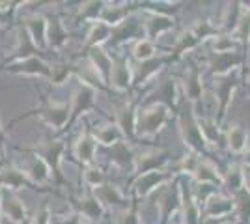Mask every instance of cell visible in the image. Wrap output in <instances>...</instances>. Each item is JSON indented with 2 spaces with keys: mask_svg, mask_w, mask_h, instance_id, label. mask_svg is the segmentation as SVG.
<instances>
[{
  "mask_svg": "<svg viewBox=\"0 0 250 224\" xmlns=\"http://www.w3.org/2000/svg\"><path fill=\"white\" fill-rule=\"evenodd\" d=\"M168 122V107L163 103H155L151 107L138 112L136 118V135L138 137H153Z\"/></svg>",
  "mask_w": 250,
  "mask_h": 224,
  "instance_id": "1",
  "label": "cell"
},
{
  "mask_svg": "<svg viewBox=\"0 0 250 224\" xmlns=\"http://www.w3.org/2000/svg\"><path fill=\"white\" fill-rule=\"evenodd\" d=\"M63 149H65V146H63L62 142H58V140H49L47 144H42V146H38V148L34 149V153L40 155L47 163V166L51 168L52 180H56L58 183L63 182V176L62 172H60Z\"/></svg>",
  "mask_w": 250,
  "mask_h": 224,
  "instance_id": "2",
  "label": "cell"
},
{
  "mask_svg": "<svg viewBox=\"0 0 250 224\" xmlns=\"http://www.w3.org/2000/svg\"><path fill=\"white\" fill-rule=\"evenodd\" d=\"M181 133H183L185 144H188L196 153H202L206 149V137L200 129V122H196L190 110H185L181 114Z\"/></svg>",
  "mask_w": 250,
  "mask_h": 224,
  "instance_id": "3",
  "label": "cell"
},
{
  "mask_svg": "<svg viewBox=\"0 0 250 224\" xmlns=\"http://www.w3.org/2000/svg\"><path fill=\"white\" fill-rule=\"evenodd\" d=\"M38 114L49 127L62 131L65 125H69L71 107H67V103H45V107L40 108Z\"/></svg>",
  "mask_w": 250,
  "mask_h": 224,
  "instance_id": "4",
  "label": "cell"
},
{
  "mask_svg": "<svg viewBox=\"0 0 250 224\" xmlns=\"http://www.w3.org/2000/svg\"><path fill=\"white\" fill-rule=\"evenodd\" d=\"M21 170L30 180V183H38V185H45L47 182H51L52 178L51 168L47 166V163L40 155H36V153H30V155L24 157Z\"/></svg>",
  "mask_w": 250,
  "mask_h": 224,
  "instance_id": "5",
  "label": "cell"
},
{
  "mask_svg": "<svg viewBox=\"0 0 250 224\" xmlns=\"http://www.w3.org/2000/svg\"><path fill=\"white\" fill-rule=\"evenodd\" d=\"M172 180V174L165 170H153L146 172V174H140L133 183V189H135L136 196H147L155 191L157 187H163L165 183H168Z\"/></svg>",
  "mask_w": 250,
  "mask_h": 224,
  "instance_id": "6",
  "label": "cell"
},
{
  "mask_svg": "<svg viewBox=\"0 0 250 224\" xmlns=\"http://www.w3.org/2000/svg\"><path fill=\"white\" fill-rule=\"evenodd\" d=\"M133 69L127 62L125 56H116L112 58V75H110V84L118 92H125L131 82H133Z\"/></svg>",
  "mask_w": 250,
  "mask_h": 224,
  "instance_id": "7",
  "label": "cell"
},
{
  "mask_svg": "<svg viewBox=\"0 0 250 224\" xmlns=\"http://www.w3.org/2000/svg\"><path fill=\"white\" fill-rule=\"evenodd\" d=\"M94 101H95V88L86 84L79 86L73 92V97H71V118H69V125L81 116V112L94 107Z\"/></svg>",
  "mask_w": 250,
  "mask_h": 224,
  "instance_id": "8",
  "label": "cell"
},
{
  "mask_svg": "<svg viewBox=\"0 0 250 224\" xmlns=\"http://www.w3.org/2000/svg\"><path fill=\"white\" fill-rule=\"evenodd\" d=\"M38 53H42V49L34 43L32 36L28 34V30L21 26L19 32H17V45L13 49V54H11V60H17V62H22V60H28V58H34Z\"/></svg>",
  "mask_w": 250,
  "mask_h": 224,
  "instance_id": "9",
  "label": "cell"
},
{
  "mask_svg": "<svg viewBox=\"0 0 250 224\" xmlns=\"http://www.w3.org/2000/svg\"><path fill=\"white\" fill-rule=\"evenodd\" d=\"M95 148H97V140H95L94 133L84 131L83 135L79 137V140L75 142L73 153L75 157L81 161L86 166H92L95 159Z\"/></svg>",
  "mask_w": 250,
  "mask_h": 224,
  "instance_id": "10",
  "label": "cell"
},
{
  "mask_svg": "<svg viewBox=\"0 0 250 224\" xmlns=\"http://www.w3.org/2000/svg\"><path fill=\"white\" fill-rule=\"evenodd\" d=\"M75 205H77L79 213L83 215L88 223H97L104 213V205L101 204V200L95 196L94 192L92 194H86L83 198H79L75 202Z\"/></svg>",
  "mask_w": 250,
  "mask_h": 224,
  "instance_id": "11",
  "label": "cell"
},
{
  "mask_svg": "<svg viewBox=\"0 0 250 224\" xmlns=\"http://www.w3.org/2000/svg\"><path fill=\"white\" fill-rule=\"evenodd\" d=\"M10 71L13 73H22V75H32V77H47L51 79L52 67L47 65L43 60H40L38 56L22 60V62H15L13 65H10Z\"/></svg>",
  "mask_w": 250,
  "mask_h": 224,
  "instance_id": "12",
  "label": "cell"
},
{
  "mask_svg": "<svg viewBox=\"0 0 250 224\" xmlns=\"http://www.w3.org/2000/svg\"><path fill=\"white\" fill-rule=\"evenodd\" d=\"M24 28L28 30V34L32 36L34 43L40 47V49H47L49 43H47V32H49V21L42 17V15H32L24 22Z\"/></svg>",
  "mask_w": 250,
  "mask_h": 224,
  "instance_id": "13",
  "label": "cell"
},
{
  "mask_svg": "<svg viewBox=\"0 0 250 224\" xmlns=\"http://www.w3.org/2000/svg\"><path fill=\"white\" fill-rule=\"evenodd\" d=\"M2 215L13 224H22L26 221V207L19 196H15L13 192L8 194L6 198H2Z\"/></svg>",
  "mask_w": 250,
  "mask_h": 224,
  "instance_id": "14",
  "label": "cell"
},
{
  "mask_svg": "<svg viewBox=\"0 0 250 224\" xmlns=\"http://www.w3.org/2000/svg\"><path fill=\"white\" fill-rule=\"evenodd\" d=\"M30 180L24 176V172L21 168L10 166V168H4L0 172V187H6L8 191L15 192L19 189H24V187H30Z\"/></svg>",
  "mask_w": 250,
  "mask_h": 224,
  "instance_id": "15",
  "label": "cell"
},
{
  "mask_svg": "<svg viewBox=\"0 0 250 224\" xmlns=\"http://www.w3.org/2000/svg\"><path fill=\"white\" fill-rule=\"evenodd\" d=\"M237 86V77L235 75H224L220 77V81L217 82V97L220 99V112H219V122L224 120V114H226V108H228L229 97L233 94V88Z\"/></svg>",
  "mask_w": 250,
  "mask_h": 224,
  "instance_id": "16",
  "label": "cell"
},
{
  "mask_svg": "<svg viewBox=\"0 0 250 224\" xmlns=\"http://www.w3.org/2000/svg\"><path fill=\"white\" fill-rule=\"evenodd\" d=\"M94 67L99 71V75L103 77L104 82L110 84V75H112V58L104 53L101 47H95V49H88V56H86Z\"/></svg>",
  "mask_w": 250,
  "mask_h": 224,
  "instance_id": "17",
  "label": "cell"
},
{
  "mask_svg": "<svg viewBox=\"0 0 250 224\" xmlns=\"http://www.w3.org/2000/svg\"><path fill=\"white\" fill-rule=\"evenodd\" d=\"M112 38V26L106 24L104 21H95L90 30L86 34V47L88 49H95V47H101L104 41H108Z\"/></svg>",
  "mask_w": 250,
  "mask_h": 224,
  "instance_id": "18",
  "label": "cell"
},
{
  "mask_svg": "<svg viewBox=\"0 0 250 224\" xmlns=\"http://www.w3.org/2000/svg\"><path fill=\"white\" fill-rule=\"evenodd\" d=\"M110 163L120 168H135L136 157L133 155V149L129 148L127 142H118L110 148Z\"/></svg>",
  "mask_w": 250,
  "mask_h": 224,
  "instance_id": "19",
  "label": "cell"
},
{
  "mask_svg": "<svg viewBox=\"0 0 250 224\" xmlns=\"http://www.w3.org/2000/svg\"><path fill=\"white\" fill-rule=\"evenodd\" d=\"M235 209V200L233 198H224V196H213L206 205V217L208 219H222Z\"/></svg>",
  "mask_w": 250,
  "mask_h": 224,
  "instance_id": "20",
  "label": "cell"
},
{
  "mask_svg": "<svg viewBox=\"0 0 250 224\" xmlns=\"http://www.w3.org/2000/svg\"><path fill=\"white\" fill-rule=\"evenodd\" d=\"M181 202V191L177 189H172V187H167L161 198H159V209H161V221H167L170 215L177 209V205Z\"/></svg>",
  "mask_w": 250,
  "mask_h": 224,
  "instance_id": "21",
  "label": "cell"
},
{
  "mask_svg": "<svg viewBox=\"0 0 250 224\" xmlns=\"http://www.w3.org/2000/svg\"><path fill=\"white\" fill-rule=\"evenodd\" d=\"M168 153L165 151H151V153H146L142 155L140 159H136V170H138V176L140 174H146V172H153V170H161V166L167 163Z\"/></svg>",
  "mask_w": 250,
  "mask_h": 224,
  "instance_id": "22",
  "label": "cell"
},
{
  "mask_svg": "<svg viewBox=\"0 0 250 224\" xmlns=\"http://www.w3.org/2000/svg\"><path fill=\"white\" fill-rule=\"evenodd\" d=\"M172 19L170 17H167V15H151L149 19H147L146 22H144V30H146V36L147 40L151 41V40H155V38H159L161 34L168 32L170 28H172Z\"/></svg>",
  "mask_w": 250,
  "mask_h": 224,
  "instance_id": "23",
  "label": "cell"
},
{
  "mask_svg": "<svg viewBox=\"0 0 250 224\" xmlns=\"http://www.w3.org/2000/svg\"><path fill=\"white\" fill-rule=\"evenodd\" d=\"M94 194L101 200L103 205H114V207H125L127 205L122 192L118 191L114 185H101V187L94 189Z\"/></svg>",
  "mask_w": 250,
  "mask_h": 224,
  "instance_id": "24",
  "label": "cell"
},
{
  "mask_svg": "<svg viewBox=\"0 0 250 224\" xmlns=\"http://www.w3.org/2000/svg\"><path fill=\"white\" fill-rule=\"evenodd\" d=\"M67 41H69V34L63 28L62 22L58 21V19L49 21V32H47V43H49V47L60 51Z\"/></svg>",
  "mask_w": 250,
  "mask_h": 224,
  "instance_id": "25",
  "label": "cell"
},
{
  "mask_svg": "<svg viewBox=\"0 0 250 224\" xmlns=\"http://www.w3.org/2000/svg\"><path fill=\"white\" fill-rule=\"evenodd\" d=\"M136 118H138V112H136L135 105H127V107L120 108L118 112V127L122 129L124 135H135L136 133Z\"/></svg>",
  "mask_w": 250,
  "mask_h": 224,
  "instance_id": "26",
  "label": "cell"
},
{
  "mask_svg": "<svg viewBox=\"0 0 250 224\" xmlns=\"http://www.w3.org/2000/svg\"><path fill=\"white\" fill-rule=\"evenodd\" d=\"M122 129L118 127V123H106V125H101L99 129H95L94 137L97 142H101L104 146H114L118 142H122Z\"/></svg>",
  "mask_w": 250,
  "mask_h": 224,
  "instance_id": "27",
  "label": "cell"
},
{
  "mask_svg": "<svg viewBox=\"0 0 250 224\" xmlns=\"http://www.w3.org/2000/svg\"><path fill=\"white\" fill-rule=\"evenodd\" d=\"M138 30H142L138 22L133 21V19H125L122 24H118V26H114V28H112V38H116V40H114L116 43L131 41V40L136 36V32H138Z\"/></svg>",
  "mask_w": 250,
  "mask_h": 224,
  "instance_id": "28",
  "label": "cell"
},
{
  "mask_svg": "<svg viewBox=\"0 0 250 224\" xmlns=\"http://www.w3.org/2000/svg\"><path fill=\"white\" fill-rule=\"evenodd\" d=\"M237 62H239V58L235 56V53H217L213 58V64H211V67H213L211 71L224 77Z\"/></svg>",
  "mask_w": 250,
  "mask_h": 224,
  "instance_id": "29",
  "label": "cell"
},
{
  "mask_svg": "<svg viewBox=\"0 0 250 224\" xmlns=\"http://www.w3.org/2000/svg\"><path fill=\"white\" fill-rule=\"evenodd\" d=\"M163 62H165V58H159V60H157V58H153V60L142 62L140 69H138V73L135 75V84L140 86L142 82H146L151 75H155L157 71H159V67L163 65Z\"/></svg>",
  "mask_w": 250,
  "mask_h": 224,
  "instance_id": "30",
  "label": "cell"
},
{
  "mask_svg": "<svg viewBox=\"0 0 250 224\" xmlns=\"http://www.w3.org/2000/svg\"><path fill=\"white\" fill-rule=\"evenodd\" d=\"M185 92L190 101H198L202 97V82H200V73L198 69H190V73L185 79Z\"/></svg>",
  "mask_w": 250,
  "mask_h": 224,
  "instance_id": "31",
  "label": "cell"
},
{
  "mask_svg": "<svg viewBox=\"0 0 250 224\" xmlns=\"http://www.w3.org/2000/svg\"><path fill=\"white\" fill-rule=\"evenodd\" d=\"M228 148L235 153H241L247 148V133L245 129H241L239 125H233L228 131Z\"/></svg>",
  "mask_w": 250,
  "mask_h": 224,
  "instance_id": "32",
  "label": "cell"
},
{
  "mask_svg": "<svg viewBox=\"0 0 250 224\" xmlns=\"http://www.w3.org/2000/svg\"><path fill=\"white\" fill-rule=\"evenodd\" d=\"M194 176H196V180H198L200 183L211 182L213 185H217V183H224V178L219 176L217 170H215L211 164H208V163H200L196 172H194Z\"/></svg>",
  "mask_w": 250,
  "mask_h": 224,
  "instance_id": "33",
  "label": "cell"
},
{
  "mask_svg": "<svg viewBox=\"0 0 250 224\" xmlns=\"http://www.w3.org/2000/svg\"><path fill=\"white\" fill-rule=\"evenodd\" d=\"M155 45L149 40H138L133 47V56L140 62H147V60H153L155 56Z\"/></svg>",
  "mask_w": 250,
  "mask_h": 224,
  "instance_id": "34",
  "label": "cell"
},
{
  "mask_svg": "<svg viewBox=\"0 0 250 224\" xmlns=\"http://www.w3.org/2000/svg\"><path fill=\"white\" fill-rule=\"evenodd\" d=\"M233 200H235V207H237V211H239L241 219H243L245 223H249L250 221V192L247 191V189H241L239 192L233 194Z\"/></svg>",
  "mask_w": 250,
  "mask_h": 224,
  "instance_id": "35",
  "label": "cell"
},
{
  "mask_svg": "<svg viewBox=\"0 0 250 224\" xmlns=\"http://www.w3.org/2000/svg\"><path fill=\"white\" fill-rule=\"evenodd\" d=\"M106 6L104 2H86L81 6V10H79V17H83V19H92V21H99L97 17H103V11Z\"/></svg>",
  "mask_w": 250,
  "mask_h": 224,
  "instance_id": "36",
  "label": "cell"
},
{
  "mask_svg": "<svg viewBox=\"0 0 250 224\" xmlns=\"http://www.w3.org/2000/svg\"><path fill=\"white\" fill-rule=\"evenodd\" d=\"M75 73V65H67V64H60V65H54L51 71V81L52 84L60 86L63 84L67 79H69V75Z\"/></svg>",
  "mask_w": 250,
  "mask_h": 224,
  "instance_id": "37",
  "label": "cell"
},
{
  "mask_svg": "<svg viewBox=\"0 0 250 224\" xmlns=\"http://www.w3.org/2000/svg\"><path fill=\"white\" fill-rule=\"evenodd\" d=\"M198 43H200V40L194 36V32H187L185 36H181V38H179V41H177L176 49H174V56H172V58H174V60L179 58L185 51L192 49V47H196Z\"/></svg>",
  "mask_w": 250,
  "mask_h": 224,
  "instance_id": "38",
  "label": "cell"
},
{
  "mask_svg": "<svg viewBox=\"0 0 250 224\" xmlns=\"http://www.w3.org/2000/svg\"><path fill=\"white\" fill-rule=\"evenodd\" d=\"M84 183L86 185H90L92 189H97V187H101L104 183V176L101 168H97V166H86V170H84Z\"/></svg>",
  "mask_w": 250,
  "mask_h": 224,
  "instance_id": "39",
  "label": "cell"
},
{
  "mask_svg": "<svg viewBox=\"0 0 250 224\" xmlns=\"http://www.w3.org/2000/svg\"><path fill=\"white\" fill-rule=\"evenodd\" d=\"M243 183H245V180H243V172H241L237 166H233V168L226 174V178H224V185H226L233 194L243 189Z\"/></svg>",
  "mask_w": 250,
  "mask_h": 224,
  "instance_id": "40",
  "label": "cell"
},
{
  "mask_svg": "<svg viewBox=\"0 0 250 224\" xmlns=\"http://www.w3.org/2000/svg\"><path fill=\"white\" fill-rule=\"evenodd\" d=\"M237 34L243 43H249L250 40V10H243L241 17L237 19Z\"/></svg>",
  "mask_w": 250,
  "mask_h": 224,
  "instance_id": "41",
  "label": "cell"
},
{
  "mask_svg": "<svg viewBox=\"0 0 250 224\" xmlns=\"http://www.w3.org/2000/svg\"><path fill=\"white\" fill-rule=\"evenodd\" d=\"M114 224H140V217H138V211H136V204H133L131 209H125L124 213L118 215Z\"/></svg>",
  "mask_w": 250,
  "mask_h": 224,
  "instance_id": "42",
  "label": "cell"
},
{
  "mask_svg": "<svg viewBox=\"0 0 250 224\" xmlns=\"http://www.w3.org/2000/svg\"><path fill=\"white\" fill-rule=\"evenodd\" d=\"M51 213H49V209H47V205H43L42 209H38L36 211V217H34V224H49L51 223Z\"/></svg>",
  "mask_w": 250,
  "mask_h": 224,
  "instance_id": "43",
  "label": "cell"
},
{
  "mask_svg": "<svg viewBox=\"0 0 250 224\" xmlns=\"http://www.w3.org/2000/svg\"><path fill=\"white\" fill-rule=\"evenodd\" d=\"M243 180H245V185H247L245 189L250 192V166H245V168H243Z\"/></svg>",
  "mask_w": 250,
  "mask_h": 224,
  "instance_id": "44",
  "label": "cell"
},
{
  "mask_svg": "<svg viewBox=\"0 0 250 224\" xmlns=\"http://www.w3.org/2000/svg\"><path fill=\"white\" fill-rule=\"evenodd\" d=\"M200 224H220V219H208V217H206Z\"/></svg>",
  "mask_w": 250,
  "mask_h": 224,
  "instance_id": "45",
  "label": "cell"
},
{
  "mask_svg": "<svg viewBox=\"0 0 250 224\" xmlns=\"http://www.w3.org/2000/svg\"><path fill=\"white\" fill-rule=\"evenodd\" d=\"M245 161H247V166H250V149L247 151V155H245Z\"/></svg>",
  "mask_w": 250,
  "mask_h": 224,
  "instance_id": "46",
  "label": "cell"
},
{
  "mask_svg": "<svg viewBox=\"0 0 250 224\" xmlns=\"http://www.w3.org/2000/svg\"><path fill=\"white\" fill-rule=\"evenodd\" d=\"M0 217H2V187H0Z\"/></svg>",
  "mask_w": 250,
  "mask_h": 224,
  "instance_id": "47",
  "label": "cell"
},
{
  "mask_svg": "<svg viewBox=\"0 0 250 224\" xmlns=\"http://www.w3.org/2000/svg\"><path fill=\"white\" fill-rule=\"evenodd\" d=\"M81 224H95V223H88V221H84L83 223V221H81Z\"/></svg>",
  "mask_w": 250,
  "mask_h": 224,
  "instance_id": "48",
  "label": "cell"
},
{
  "mask_svg": "<svg viewBox=\"0 0 250 224\" xmlns=\"http://www.w3.org/2000/svg\"><path fill=\"white\" fill-rule=\"evenodd\" d=\"M2 6H4V4H0V10H2Z\"/></svg>",
  "mask_w": 250,
  "mask_h": 224,
  "instance_id": "49",
  "label": "cell"
}]
</instances>
